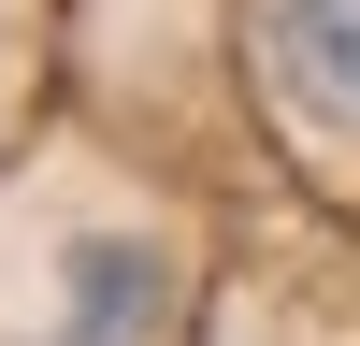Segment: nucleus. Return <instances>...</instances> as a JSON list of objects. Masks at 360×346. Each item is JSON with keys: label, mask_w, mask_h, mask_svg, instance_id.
Wrapping results in <instances>:
<instances>
[{"label": "nucleus", "mask_w": 360, "mask_h": 346, "mask_svg": "<svg viewBox=\"0 0 360 346\" xmlns=\"http://www.w3.org/2000/svg\"><path fill=\"white\" fill-rule=\"evenodd\" d=\"M259 58H274L303 130L360 144V0H259Z\"/></svg>", "instance_id": "obj_2"}, {"label": "nucleus", "mask_w": 360, "mask_h": 346, "mask_svg": "<svg viewBox=\"0 0 360 346\" xmlns=\"http://www.w3.org/2000/svg\"><path fill=\"white\" fill-rule=\"evenodd\" d=\"M159 317H173V260L144 245V231H72V245H58L44 346H159Z\"/></svg>", "instance_id": "obj_1"}]
</instances>
